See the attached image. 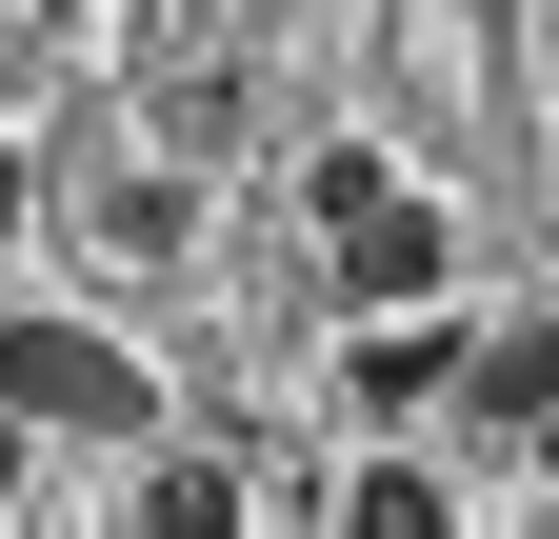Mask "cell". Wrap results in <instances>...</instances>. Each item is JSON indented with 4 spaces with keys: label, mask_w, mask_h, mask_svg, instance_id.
Here are the masks:
<instances>
[{
    "label": "cell",
    "mask_w": 559,
    "mask_h": 539,
    "mask_svg": "<svg viewBox=\"0 0 559 539\" xmlns=\"http://www.w3.org/2000/svg\"><path fill=\"white\" fill-rule=\"evenodd\" d=\"M140 519H180V539H221V519H240V459H140Z\"/></svg>",
    "instance_id": "5"
},
{
    "label": "cell",
    "mask_w": 559,
    "mask_h": 539,
    "mask_svg": "<svg viewBox=\"0 0 559 539\" xmlns=\"http://www.w3.org/2000/svg\"><path fill=\"white\" fill-rule=\"evenodd\" d=\"M460 320L440 300H360V340H340V399H360V420H419V399H460Z\"/></svg>",
    "instance_id": "3"
},
{
    "label": "cell",
    "mask_w": 559,
    "mask_h": 539,
    "mask_svg": "<svg viewBox=\"0 0 559 539\" xmlns=\"http://www.w3.org/2000/svg\"><path fill=\"white\" fill-rule=\"evenodd\" d=\"M0 220H21V160H0Z\"/></svg>",
    "instance_id": "9"
},
{
    "label": "cell",
    "mask_w": 559,
    "mask_h": 539,
    "mask_svg": "<svg viewBox=\"0 0 559 539\" xmlns=\"http://www.w3.org/2000/svg\"><path fill=\"white\" fill-rule=\"evenodd\" d=\"M460 399H479V420H559V320H520V340H479V360H460Z\"/></svg>",
    "instance_id": "4"
},
{
    "label": "cell",
    "mask_w": 559,
    "mask_h": 539,
    "mask_svg": "<svg viewBox=\"0 0 559 539\" xmlns=\"http://www.w3.org/2000/svg\"><path fill=\"white\" fill-rule=\"evenodd\" d=\"M21 500H40V420L0 399V519H21Z\"/></svg>",
    "instance_id": "8"
},
{
    "label": "cell",
    "mask_w": 559,
    "mask_h": 539,
    "mask_svg": "<svg viewBox=\"0 0 559 539\" xmlns=\"http://www.w3.org/2000/svg\"><path fill=\"white\" fill-rule=\"evenodd\" d=\"M340 519H360V539H440V480H419V459H360V480H340Z\"/></svg>",
    "instance_id": "7"
},
{
    "label": "cell",
    "mask_w": 559,
    "mask_h": 539,
    "mask_svg": "<svg viewBox=\"0 0 559 539\" xmlns=\"http://www.w3.org/2000/svg\"><path fill=\"white\" fill-rule=\"evenodd\" d=\"M320 240H340V300H440V280H460V220H440L400 160H360V141L320 160Z\"/></svg>",
    "instance_id": "1"
},
{
    "label": "cell",
    "mask_w": 559,
    "mask_h": 539,
    "mask_svg": "<svg viewBox=\"0 0 559 539\" xmlns=\"http://www.w3.org/2000/svg\"><path fill=\"white\" fill-rule=\"evenodd\" d=\"M40 21H60V0H40Z\"/></svg>",
    "instance_id": "10"
},
{
    "label": "cell",
    "mask_w": 559,
    "mask_h": 539,
    "mask_svg": "<svg viewBox=\"0 0 559 539\" xmlns=\"http://www.w3.org/2000/svg\"><path fill=\"white\" fill-rule=\"evenodd\" d=\"M0 399H21L40 440H160V380H140V340H100V320H0Z\"/></svg>",
    "instance_id": "2"
},
{
    "label": "cell",
    "mask_w": 559,
    "mask_h": 539,
    "mask_svg": "<svg viewBox=\"0 0 559 539\" xmlns=\"http://www.w3.org/2000/svg\"><path fill=\"white\" fill-rule=\"evenodd\" d=\"M100 240H120V260H180L200 200H180V180H100Z\"/></svg>",
    "instance_id": "6"
}]
</instances>
